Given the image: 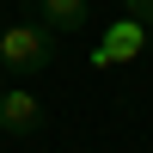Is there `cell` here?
<instances>
[{"instance_id":"cell-1","label":"cell","mask_w":153,"mask_h":153,"mask_svg":"<svg viewBox=\"0 0 153 153\" xmlns=\"http://www.w3.org/2000/svg\"><path fill=\"white\" fill-rule=\"evenodd\" d=\"M49 61H55V37H49L37 19L0 31V68H6V80H25V86H31V80L49 74Z\"/></svg>"},{"instance_id":"cell-2","label":"cell","mask_w":153,"mask_h":153,"mask_svg":"<svg viewBox=\"0 0 153 153\" xmlns=\"http://www.w3.org/2000/svg\"><path fill=\"white\" fill-rule=\"evenodd\" d=\"M141 49H147V25L123 12V19H117V25L104 31V43L92 49V68H117V61H135Z\"/></svg>"},{"instance_id":"cell-3","label":"cell","mask_w":153,"mask_h":153,"mask_svg":"<svg viewBox=\"0 0 153 153\" xmlns=\"http://www.w3.org/2000/svg\"><path fill=\"white\" fill-rule=\"evenodd\" d=\"M43 129V104L31 86H6L0 92V135H37Z\"/></svg>"},{"instance_id":"cell-4","label":"cell","mask_w":153,"mask_h":153,"mask_svg":"<svg viewBox=\"0 0 153 153\" xmlns=\"http://www.w3.org/2000/svg\"><path fill=\"white\" fill-rule=\"evenodd\" d=\"M37 25H43L49 37H80L86 25H92V6H86V0H37Z\"/></svg>"},{"instance_id":"cell-5","label":"cell","mask_w":153,"mask_h":153,"mask_svg":"<svg viewBox=\"0 0 153 153\" xmlns=\"http://www.w3.org/2000/svg\"><path fill=\"white\" fill-rule=\"evenodd\" d=\"M123 6H129V19H141L147 31H153V0H123Z\"/></svg>"},{"instance_id":"cell-6","label":"cell","mask_w":153,"mask_h":153,"mask_svg":"<svg viewBox=\"0 0 153 153\" xmlns=\"http://www.w3.org/2000/svg\"><path fill=\"white\" fill-rule=\"evenodd\" d=\"M0 92H6V68H0Z\"/></svg>"},{"instance_id":"cell-7","label":"cell","mask_w":153,"mask_h":153,"mask_svg":"<svg viewBox=\"0 0 153 153\" xmlns=\"http://www.w3.org/2000/svg\"><path fill=\"white\" fill-rule=\"evenodd\" d=\"M0 31H6V25H0Z\"/></svg>"},{"instance_id":"cell-8","label":"cell","mask_w":153,"mask_h":153,"mask_svg":"<svg viewBox=\"0 0 153 153\" xmlns=\"http://www.w3.org/2000/svg\"><path fill=\"white\" fill-rule=\"evenodd\" d=\"M31 6H37V0H31Z\"/></svg>"}]
</instances>
